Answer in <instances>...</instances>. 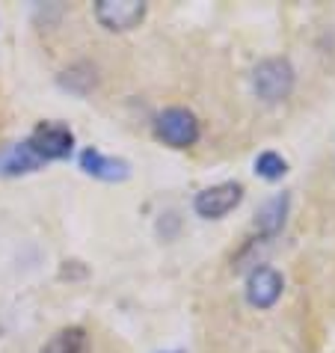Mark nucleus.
Listing matches in <instances>:
<instances>
[{"label":"nucleus","instance_id":"1","mask_svg":"<svg viewBox=\"0 0 335 353\" xmlns=\"http://www.w3.org/2000/svg\"><path fill=\"white\" fill-rule=\"evenodd\" d=\"M294 81H297V74H294V68H291V63L285 60V57L261 60L258 65H255V72H252V90H255V95H258L261 101H267V104L285 101V98L291 95V90H294Z\"/></svg>","mask_w":335,"mask_h":353},{"label":"nucleus","instance_id":"2","mask_svg":"<svg viewBox=\"0 0 335 353\" xmlns=\"http://www.w3.org/2000/svg\"><path fill=\"white\" fill-rule=\"evenodd\" d=\"M154 134L157 140H163L172 149H190V145L199 143L202 128L193 110H187V107H166L154 119Z\"/></svg>","mask_w":335,"mask_h":353},{"label":"nucleus","instance_id":"3","mask_svg":"<svg viewBox=\"0 0 335 353\" xmlns=\"http://www.w3.org/2000/svg\"><path fill=\"white\" fill-rule=\"evenodd\" d=\"M27 145L42 163L48 161H65L74 152V134L60 122H39L33 134L27 137Z\"/></svg>","mask_w":335,"mask_h":353},{"label":"nucleus","instance_id":"4","mask_svg":"<svg viewBox=\"0 0 335 353\" xmlns=\"http://www.w3.org/2000/svg\"><path fill=\"white\" fill-rule=\"evenodd\" d=\"M243 202V184L241 181H223L214 188H205L196 193L193 211L202 220H223L229 211H234Z\"/></svg>","mask_w":335,"mask_h":353},{"label":"nucleus","instance_id":"5","mask_svg":"<svg viewBox=\"0 0 335 353\" xmlns=\"http://www.w3.org/2000/svg\"><path fill=\"white\" fill-rule=\"evenodd\" d=\"M95 18L104 30L110 33H128L143 24L145 18V3L143 0H98L95 3Z\"/></svg>","mask_w":335,"mask_h":353},{"label":"nucleus","instance_id":"6","mask_svg":"<svg viewBox=\"0 0 335 353\" xmlns=\"http://www.w3.org/2000/svg\"><path fill=\"white\" fill-rule=\"evenodd\" d=\"M282 291H285V279L270 264H258V268H252L250 276H246V300H250V306H255V309L276 306Z\"/></svg>","mask_w":335,"mask_h":353},{"label":"nucleus","instance_id":"7","mask_svg":"<svg viewBox=\"0 0 335 353\" xmlns=\"http://www.w3.org/2000/svg\"><path fill=\"white\" fill-rule=\"evenodd\" d=\"M81 170L101 181H125L131 175V163L122 158H107V154L90 145V149L81 152Z\"/></svg>","mask_w":335,"mask_h":353},{"label":"nucleus","instance_id":"8","mask_svg":"<svg viewBox=\"0 0 335 353\" xmlns=\"http://www.w3.org/2000/svg\"><path fill=\"white\" fill-rule=\"evenodd\" d=\"M288 202L291 196L288 193H276L273 199H267L258 208V217H255V229H258V234L264 241H273L276 234L282 232L285 225V217H288Z\"/></svg>","mask_w":335,"mask_h":353},{"label":"nucleus","instance_id":"9","mask_svg":"<svg viewBox=\"0 0 335 353\" xmlns=\"http://www.w3.org/2000/svg\"><path fill=\"white\" fill-rule=\"evenodd\" d=\"M42 161L33 154V149L24 143H12L0 152V172L3 175H27V172H36Z\"/></svg>","mask_w":335,"mask_h":353},{"label":"nucleus","instance_id":"10","mask_svg":"<svg viewBox=\"0 0 335 353\" xmlns=\"http://www.w3.org/2000/svg\"><path fill=\"white\" fill-rule=\"evenodd\" d=\"M42 353H90V336L83 327H65L45 341Z\"/></svg>","mask_w":335,"mask_h":353},{"label":"nucleus","instance_id":"11","mask_svg":"<svg viewBox=\"0 0 335 353\" xmlns=\"http://www.w3.org/2000/svg\"><path fill=\"white\" fill-rule=\"evenodd\" d=\"M288 172V161L279 152H261L255 158V175H261L264 181H279Z\"/></svg>","mask_w":335,"mask_h":353},{"label":"nucleus","instance_id":"12","mask_svg":"<svg viewBox=\"0 0 335 353\" xmlns=\"http://www.w3.org/2000/svg\"><path fill=\"white\" fill-rule=\"evenodd\" d=\"M172 353H181V350H172Z\"/></svg>","mask_w":335,"mask_h":353}]
</instances>
